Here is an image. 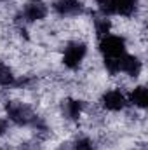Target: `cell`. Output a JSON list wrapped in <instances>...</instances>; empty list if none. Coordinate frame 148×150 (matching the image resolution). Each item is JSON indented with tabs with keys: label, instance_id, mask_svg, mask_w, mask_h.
<instances>
[{
	"label": "cell",
	"instance_id": "cell-1",
	"mask_svg": "<svg viewBox=\"0 0 148 150\" xmlns=\"http://www.w3.org/2000/svg\"><path fill=\"white\" fill-rule=\"evenodd\" d=\"M7 115L18 126H28V124H35L37 122L35 113L23 103H9L7 105Z\"/></svg>",
	"mask_w": 148,
	"mask_h": 150
},
{
	"label": "cell",
	"instance_id": "cell-2",
	"mask_svg": "<svg viewBox=\"0 0 148 150\" xmlns=\"http://www.w3.org/2000/svg\"><path fill=\"white\" fill-rule=\"evenodd\" d=\"M99 49L105 58H120L122 54H125V40L118 35H106L101 38Z\"/></svg>",
	"mask_w": 148,
	"mask_h": 150
},
{
	"label": "cell",
	"instance_id": "cell-3",
	"mask_svg": "<svg viewBox=\"0 0 148 150\" xmlns=\"http://www.w3.org/2000/svg\"><path fill=\"white\" fill-rule=\"evenodd\" d=\"M85 54H87L85 44H82V42H72V44H68V47L65 49L63 63H65V67H68V68H77V67L84 61Z\"/></svg>",
	"mask_w": 148,
	"mask_h": 150
},
{
	"label": "cell",
	"instance_id": "cell-4",
	"mask_svg": "<svg viewBox=\"0 0 148 150\" xmlns=\"http://www.w3.org/2000/svg\"><path fill=\"white\" fill-rule=\"evenodd\" d=\"M117 67H118V72H124L131 77H138L141 72V61L131 54H122L120 58H117Z\"/></svg>",
	"mask_w": 148,
	"mask_h": 150
},
{
	"label": "cell",
	"instance_id": "cell-5",
	"mask_svg": "<svg viewBox=\"0 0 148 150\" xmlns=\"http://www.w3.org/2000/svg\"><path fill=\"white\" fill-rule=\"evenodd\" d=\"M23 16L26 21H40L47 16V5L42 0H30L23 9Z\"/></svg>",
	"mask_w": 148,
	"mask_h": 150
},
{
	"label": "cell",
	"instance_id": "cell-6",
	"mask_svg": "<svg viewBox=\"0 0 148 150\" xmlns=\"http://www.w3.org/2000/svg\"><path fill=\"white\" fill-rule=\"evenodd\" d=\"M103 107L106 110H111V112H118L125 107V96L118 91V89H111V91H106L103 94Z\"/></svg>",
	"mask_w": 148,
	"mask_h": 150
},
{
	"label": "cell",
	"instance_id": "cell-7",
	"mask_svg": "<svg viewBox=\"0 0 148 150\" xmlns=\"http://www.w3.org/2000/svg\"><path fill=\"white\" fill-rule=\"evenodd\" d=\"M54 11L59 16H77L82 12V2L80 0H58L54 4Z\"/></svg>",
	"mask_w": 148,
	"mask_h": 150
},
{
	"label": "cell",
	"instance_id": "cell-8",
	"mask_svg": "<svg viewBox=\"0 0 148 150\" xmlns=\"http://www.w3.org/2000/svg\"><path fill=\"white\" fill-rule=\"evenodd\" d=\"M129 100H131L132 105H136V107H140V108H145L148 105V91L143 86H138V87H134V91L131 93Z\"/></svg>",
	"mask_w": 148,
	"mask_h": 150
},
{
	"label": "cell",
	"instance_id": "cell-9",
	"mask_svg": "<svg viewBox=\"0 0 148 150\" xmlns=\"http://www.w3.org/2000/svg\"><path fill=\"white\" fill-rule=\"evenodd\" d=\"M82 108H84V105H82V101H78V100H68V101L65 103V107H63L65 115H66L68 119H72V120H77V119L82 115Z\"/></svg>",
	"mask_w": 148,
	"mask_h": 150
},
{
	"label": "cell",
	"instance_id": "cell-10",
	"mask_svg": "<svg viewBox=\"0 0 148 150\" xmlns=\"http://www.w3.org/2000/svg\"><path fill=\"white\" fill-rule=\"evenodd\" d=\"M138 0H115V7H117V14L120 16H132L136 11Z\"/></svg>",
	"mask_w": 148,
	"mask_h": 150
},
{
	"label": "cell",
	"instance_id": "cell-11",
	"mask_svg": "<svg viewBox=\"0 0 148 150\" xmlns=\"http://www.w3.org/2000/svg\"><path fill=\"white\" fill-rule=\"evenodd\" d=\"M12 84H14L12 70L5 63H0V86H12Z\"/></svg>",
	"mask_w": 148,
	"mask_h": 150
},
{
	"label": "cell",
	"instance_id": "cell-12",
	"mask_svg": "<svg viewBox=\"0 0 148 150\" xmlns=\"http://www.w3.org/2000/svg\"><path fill=\"white\" fill-rule=\"evenodd\" d=\"M98 7L105 16L117 14V7H115V0H98Z\"/></svg>",
	"mask_w": 148,
	"mask_h": 150
},
{
	"label": "cell",
	"instance_id": "cell-13",
	"mask_svg": "<svg viewBox=\"0 0 148 150\" xmlns=\"http://www.w3.org/2000/svg\"><path fill=\"white\" fill-rule=\"evenodd\" d=\"M96 33H98V37L99 38L106 37V35L110 33V21H108L106 18L96 19Z\"/></svg>",
	"mask_w": 148,
	"mask_h": 150
},
{
	"label": "cell",
	"instance_id": "cell-14",
	"mask_svg": "<svg viewBox=\"0 0 148 150\" xmlns=\"http://www.w3.org/2000/svg\"><path fill=\"white\" fill-rule=\"evenodd\" d=\"M75 150H94V147H92V142L91 140L82 138V140H78L75 143Z\"/></svg>",
	"mask_w": 148,
	"mask_h": 150
},
{
	"label": "cell",
	"instance_id": "cell-15",
	"mask_svg": "<svg viewBox=\"0 0 148 150\" xmlns=\"http://www.w3.org/2000/svg\"><path fill=\"white\" fill-rule=\"evenodd\" d=\"M5 131H7V122L4 119H0V134H4Z\"/></svg>",
	"mask_w": 148,
	"mask_h": 150
},
{
	"label": "cell",
	"instance_id": "cell-16",
	"mask_svg": "<svg viewBox=\"0 0 148 150\" xmlns=\"http://www.w3.org/2000/svg\"><path fill=\"white\" fill-rule=\"evenodd\" d=\"M0 150H2V149H0Z\"/></svg>",
	"mask_w": 148,
	"mask_h": 150
}]
</instances>
